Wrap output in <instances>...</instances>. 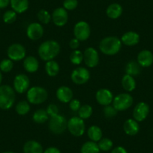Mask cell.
I'll use <instances>...</instances> for the list:
<instances>
[{
	"label": "cell",
	"mask_w": 153,
	"mask_h": 153,
	"mask_svg": "<svg viewBox=\"0 0 153 153\" xmlns=\"http://www.w3.org/2000/svg\"><path fill=\"white\" fill-rule=\"evenodd\" d=\"M83 60V53L78 50H74L70 55V61L74 65H80Z\"/></svg>",
	"instance_id": "34"
},
{
	"label": "cell",
	"mask_w": 153,
	"mask_h": 153,
	"mask_svg": "<svg viewBox=\"0 0 153 153\" xmlns=\"http://www.w3.org/2000/svg\"><path fill=\"white\" fill-rule=\"evenodd\" d=\"M11 0H0V9L5 8L8 6Z\"/></svg>",
	"instance_id": "45"
},
{
	"label": "cell",
	"mask_w": 153,
	"mask_h": 153,
	"mask_svg": "<svg viewBox=\"0 0 153 153\" xmlns=\"http://www.w3.org/2000/svg\"><path fill=\"white\" fill-rule=\"evenodd\" d=\"M13 67H14V63L12 60L10 59H5L0 62V71L2 72H5V73L10 72L12 70Z\"/></svg>",
	"instance_id": "36"
},
{
	"label": "cell",
	"mask_w": 153,
	"mask_h": 153,
	"mask_svg": "<svg viewBox=\"0 0 153 153\" xmlns=\"http://www.w3.org/2000/svg\"><path fill=\"white\" fill-rule=\"evenodd\" d=\"M52 20L57 26H63L68 20V14L64 8H57L53 12Z\"/></svg>",
	"instance_id": "15"
},
{
	"label": "cell",
	"mask_w": 153,
	"mask_h": 153,
	"mask_svg": "<svg viewBox=\"0 0 153 153\" xmlns=\"http://www.w3.org/2000/svg\"><path fill=\"white\" fill-rule=\"evenodd\" d=\"M23 67L25 70L29 73H34L36 72L39 68V62L35 57L29 56L24 59Z\"/></svg>",
	"instance_id": "22"
},
{
	"label": "cell",
	"mask_w": 153,
	"mask_h": 153,
	"mask_svg": "<svg viewBox=\"0 0 153 153\" xmlns=\"http://www.w3.org/2000/svg\"><path fill=\"white\" fill-rule=\"evenodd\" d=\"M26 49L20 44H13L8 48L7 54L8 59L12 61L18 62L26 57Z\"/></svg>",
	"instance_id": "10"
},
{
	"label": "cell",
	"mask_w": 153,
	"mask_h": 153,
	"mask_svg": "<svg viewBox=\"0 0 153 153\" xmlns=\"http://www.w3.org/2000/svg\"><path fill=\"white\" fill-rule=\"evenodd\" d=\"M98 146L100 150L104 152L110 151L113 146V143L109 138H101L98 143Z\"/></svg>",
	"instance_id": "33"
},
{
	"label": "cell",
	"mask_w": 153,
	"mask_h": 153,
	"mask_svg": "<svg viewBox=\"0 0 153 153\" xmlns=\"http://www.w3.org/2000/svg\"><path fill=\"white\" fill-rule=\"evenodd\" d=\"M38 19L42 23L48 24L52 20V16L50 14V13L48 11L45 9H42L38 11Z\"/></svg>",
	"instance_id": "35"
},
{
	"label": "cell",
	"mask_w": 153,
	"mask_h": 153,
	"mask_svg": "<svg viewBox=\"0 0 153 153\" xmlns=\"http://www.w3.org/2000/svg\"><path fill=\"white\" fill-rule=\"evenodd\" d=\"M43 153H61L60 150L58 148L54 146H51L48 148L44 151Z\"/></svg>",
	"instance_id": "43"
},
{
	"label": "cell",
	"mask_w": 153,
	"mask_h": 153,
	"mask_svg": "<svg viewBox=\"0 0 153 153\" xmlns=\"http://www.w3.org/2000/svg\"><path fill=\"white\" fill-rule=\"evenodd\" d=\"M67 128L74 137H81L86 130L85 123L83 119L79 117H74L68 121Z\"/></svg>",
	"instance_id": "5"
},
{
	"label": "cell",
	"mask_w": 153,
	"mask_h": 153,
	"mask_svg": "<svg viewBox=\"0 0 153 153\" xmlns=\"http://www.w3.org/2000/svg\"><path fill=\"white\" fill-rule=\"evenodd\" d=\"M90 26L86 21H80L75 24L74 28V35L75 38L79 41L84 42L87 40L90 36Z\"/></svg>",
	"instance_id": "8"
},
{
	"label": "cell",
	"mask_w": 153,
	"mask_h": 153,
	"mask_svg": "<svg viewBox=\"0 0 153 153\" xmlns=\"http://www.w3.org/2000/svg\"><path fill=\"white\" fill-rule=\"evenodd\" d=\"M60 45L56 41L48 40L41 44L38 50V55L44 61H51L59 55Z\"/></svg>",
	"instance_id": "1"
},
{
	"label": "cell",
	"mask_w": 153,
	"mask_h": 153,
	"mask_svg": "<svg viewBox=\"0 0 153 153\" xmlns=\"http://www.w3.org/2000/svg\"><path fill=\"white\" fill-rule=\"evenodd\" d=\"M83 60L89 68H95L99 62V54L93 48H88L83 53Z\"/></svg>",
	"instance_id": "12"
},
{
	"label": "cell",
	"mask_w": 153,
	"mask_h": 153,
	"mask_svg": "<svg viewBox=\"0 0 153 153\" xmlns=\"http://www.w3.org/2000/svg\"><path fill=\"white\" fill-rule=\"evenodd\" d=\"M45 71L50 76H56L59 72V65L54 60L47 62L45 65Z\"/></svg>",
	"instance_id": "30"
},
{
	"label": "cell",
	"mask_w": 153,
	"mask_h": 153,
	"mask_svg": "<svg viewBox=\"0 0 153 153\" xmlns=\"http://www.w3.org/2000/svg\"><path fill=\"white\" fill-rule=\"evenodd\" d=\"M71 80L77 85H83L87 83L90 78V73L83 67H78L75 68L71 74Z\"/></svg>",
	"instance_id": "9"
},
{
	"label": "cell",
	"mask_w": 153,
	"mask_h": 153,
	"mask_svg": "<svg viewBox=\"0 0 153 153\" xmlns=\"http://www.w3.org/2000/svg\"><path fill=\"white\" fill-rule=\"evenodd\" d=\"M92 113H93L92 107L89 104H84V105L81 106L78 110L79 117L83 120L89 119L92 116Z\"/></svg>",
	"instance_id": "31"
},
{
	"label": "cell",
	"mask_w": 153,
	"mask_h": 153,
	"mask_svg": "<svg viewBox=\"0 0 153 153\" xmlns=\"http://www.w3.org/2000/svg\"><path fill=\"white\" fill-rule=\"evenodd\" d=\"M100 151L98 143L92 140L84 143L80 149L81 153H100Z\"/></svg>",
	"instance_id": "29"
},
{
	"label": "cell",
	"mask_w": 153,
	"mask_h": 153,
	"mask_svg": "<svg viewBox=\"0 0 153 153\" xmlns=\"http://www.w3.org/2000/svg\"><path fill=\"white\" fill-rule=\"evenodd\" d=\"M80 107H81V103L78 99H72L69 102V107L74 112L78 111Z\"/></svg>",
	"instance_id": "41"
},
{
	"label": "cell",
	"mask_w": 153,
	"mask_h": 153,
	"mask_svg": "<svg viewBox=\"0 0 153 153\" xmlns=\"http://www.w3.org/2000/svg\"><path fill=\"white\" fill-rule=\"evenodd\" d=\"M48 95L46 89L41 86H33L29 89L26 94V98L29 103L32 104H41L45 102Z\"/></svg>",
	"instance_id": "4"
},
{
	"label": "cell",
	"mask_w": 153,
	"mask_h": 153,
	"mask_svg": "<svg viewBox=\"0 0 153 153\" xmlns=\"http://www.w3.org/2000/svg\"><path fill=\"white\" fill-rule=\"evenodd\" d=\"M89 139L93 142H98L102 138V131L101 128L97 126H92L89 128L87 131Z\"/></svg>",
	"instance_id": "26"
},
{
	"label": "cell",
	"mask_w": 153,
	"mask_h": 153,
	"mask_svg": "<svg viewBox=\"0 0 153 153\" xmlns=\"http://www.w3.org/2000/svg\"><path fill=\"white\" fill-rule=\"evenodd\" d=\"M103 111H104V117H105L106 118L108 119L113 118V117H116L117 115V113H118L117 109L115 108L113 106L110 105H110L104 106V108Z\"/></svg>",
	"instance_id": "38"
},
{
	"label": "cell",
	"mask_w": 153,
	"mask_h": 153,
	"mask_svg": "<svg viewBox=\"0 0 153 153\" xmlns=\"http://www.w3.org/2000/svg\"><path fill=\"white\" fill-rule=\"evenodd\" d=\"M13 11L17 14H22L29 8V0H11L10 2Z\"/></svg>",
	"instance_id": "23"
},
{
	"label": "cell",
	"mask_w": 153,
	"mask_h": 153,
	"mask_svg": "<svg viewBox=\"0 0 153 153\" xmlns=\"http://www.w3.org/2000/svg\"><path fill=\"white\" fill-rule=\"evenodd\" d=\"M123 11V8L121 5L118 3H113L107 7L106 13L109 18L115 20V19L119 18L122 15Z\"/></svg>",
	"instance_id": "24"
},
{
	"label": "cell",
	"mask_w": 153,
	"mask_h": 153,
	"mask_svg": "<svg viewBox=\"0 0 153 153\" xmlns=\"http://www.w3.org/2000/svg\"><path fill=\"white\" fill-rule=\"evenodd\" d=\"M30 86V80L27 75L24 74H17L14 80V89L17 93H24L29 90Z\"/></svg>",
	"instance_id": "11"
},
{
	"label": "cell",
	"mask_w": 153,
	"mask_h": 153,
	"mask_svg": "<svg viewBox=\"0 0 153 153\" xmlns=\"http://www.w3.org/2000/svg\"><path fill=\"white\" fill-rule=\"evenodd\" d=\"M133 101V97L130 94L121 93L113 98V106L117 111H124L131 107Z\"/></svg>",
	"instance_id": "6"
},
{
	"label": "cell",
	"mask_w": 153,
	"mask_h": 153,
	"mask_svg": "<svg viewBox=\"0 0 153 153\" xmlns=\"http://www.w3.org/2000/svg\"><path fill=\"white\" fill-rule=\"evenodd\" d=\"M47 113L51 117H55L59 114V108L55 104H51L47 108Z\"/></svg>",
	"instance_id": "40"
},
{
	"label": "cell",
	"mask_w": 153,
	"mask_h": 153,
	"mask_svg": "<svg viewBox=\"0 0 153 153\" xmlns=\"http://www.w3.org/2000/svg\"><path fill=\"white\" fill-rule=\"evenodd\" d=\"M44 35V28L39 23H32L28 26L26 35L32 41L39 40Z\"/></svg>",
	"instance_id": "13"
},
{
	"label": "cell",
	"mask_w": 153,
	"mask_h": 153,
	"mask_svg": "<svg viewBox=\"0 0 153 153\" xmlns=\"http://www.w3.org/2000/svg\"><path fill=\"white\" fill-rule=\"evenodd\" d=\"M111 153H128V152L124 147L117 146L112 150Z\"/></svg>",
	"instance_id": "44"
},
{
	"label": "cell",
	"mask_w": 153,
	"mask_h": 153,
	"mask_svg": "<svg viewBox=\"0 0 153 153\" xmlns=\"http://www.w3.org/2000/svg\"><path fill=\"white\" fill-rule=\"evenodd\" d=\"M15 91L8 85L0 86V109L8 110L15 102Z\"/></svg>",
	"instance_id": "3"
},
{
	"label": "cell",
	"mask_w": 153,
	"mask_h": 153,
	"mask_svg": "<svg viewBox=\"0 0 153 153\" xmlns=\"http://www.w3.org/2000/svg\"><path fill=\"white\" fill-rule=\"evenodd\" d=\"M57 98L62 103H69L73 98V92L68 86H60L56 90Z\"/></svg>",
	"instance_id": "18"
},
{
	"label": "cell",
	"mask_w": 153,
	"mask_h": 153,
	"mask_svg": "<svg viewBox=\"0 0 153 153\" xmlns=\"http://www.w3.org/2000/svg\"><path fill=\"white\" fill-rule=\"evenodd\" d=\"M17 20V13L13 10H8L3 14V20L5 23L11 24Z\"/></svg>",
	"instance_id": "37"
},
{
	"label": "cell",
	"mask_w": 153,
	"mask_h": 153,
	"mask_svg": "<svg viewBox=\"0 0 153 153\" xmlns=\"http://www.w3.org/2000/svg\"><path fill=\"white\" fill-rule=\"evenodd\" d=\"M2 153H14V152H10V151H7V152H2Z\"/></svg>",
	"instance_id": "47"
},
{
	"label": "cell",
	"mask_w": 153,
	"mask_h": 153,
	"mask_svg": "<svg viewBox=\"0 0 153 153\" xmlns=\"http://www.w3.org/2000/svg\"><path fill=\"white\" fill-rule=\"evenodd\" d=\"M122 48V42L117 37L110 36L103 38L100 42L99 48L102 53L108 56L116 55Z\"/></svg>",
	"instance_id": "2"
},
{
	"label": "cell",
	"mask_w": 153,
	"mask_h": 153,
	"mask_svg": "<svg viewBox=\"0 0 153 153\" xmlns=\"http://www.w3.org/2000/svg\"><path fill=\"white\" fill-rule=\"evenodd\" d=\"M16 111L20 116H24L27 114L30 110V105L26 101H21L18 102L16 105Z\"/></svg>",
	"instance_id": "32"
},
{
	"label": "cell",
	"mask_w": 153,
	"mask_h": 153,
	"mask_svg": "<svg viewBox=\"0 0 153 153\" xmlns=\"http://www.w3.org/2000/svg\"><path fill=\"white\" fill-rule=\"evenodd\" d=\"M149 113V106L146 102H140L135 106L133 111V117L136 121L143 122Z\"/></svg>",
	"instance_id": "14"
},
{
	"label": "cell",
	"mask_w": 153,
	"mask_h": 153,
	"mask_svg": "<svg viewBox=\"0 0 153 153\" xmlns=\"http://www.w3.org/2000/svg\"><path fill=\"white\" fill-rule=\"evenodd\" d=\"M123 130L126 134L129 136H134L140 131L138 122L136 121L134 119H128L125 122L123 125Z\"/></svg>",
	"instance_id": "20"
},
{
	"label": "cell",
	"mask_w": 153,
	"mask_h": 153,
	"mask_svg": "<svg viewBox=\"0 0 153 153\" xmlns=\"http://www.w3.org/2000/svg\"><path fill=\"white\" fill-rule=\"evenodd\" d=\"M122 85L125 90L128 92H132L136 88V81L134 76L128 74H125L122 79Z\"/></svg>",
	"instance_id": "25"
},
{
	"label": "cell",
	"mask_w": 153,
	"mask_h": 153,
	"mask_svg": "<svg viewBox=\"0 0 153 153\" xmlns=\"http://www.w3.org/2000/svg\"><path fill=\"white\" fill-rule=\"evenodd\" d=\"M126 74L131 76H137L141 72V66L136 61H131L126 66Z\"/></svg>",
	"instance_id": "27"
},
{
	"label": "cell",
	"mask_w": 153,
	"mask_h": 153,
	"mask_svg": "<svg viewBox=\"0 0 153 153\" xmlns=\"http://www.w3.org/2000/svg\"><path fill=\"white\" fill-rule=\"evenodd\" d=\"M2 82V71H0V85H1Z\"/></svg>",
	"instance_id": "46"
},
{
	"label": "cell",
	"mask_w": 153,
	"mask_h": 153,
	"mask_svg": "<svg viewBox=\"0 0 153 153\" xmlns=\"http://www.w3.org/2000/svg\"><path fill=\"white\" fill-rule=\"evenodd\" d=\"M77 5H78L77 0H65L63 2V8L68 11L74 10L77 7Z\"/></svg>",
	"instance_id": "39"
},
{
	"label": "cell",
	"mask_w": 153,
	"mask_h": 153,
	"mask_svg": "<svg viewBox=\"0 0 153 153\" xmlns=\"http://www.w3.org/2000/svg\"><path fill=\"white\" fill-rule=\"evenodd\" d=\"M24 153H43V147L40 143L35 140H29L23 146Z\"/></svg>",
	"instance_id": "21"
},
{
	"label": "cell",
	"mask_w": 153,
	"mask_h": 153,
	"mask_svg": "<svg viewBox=\"0 0 153 153\" xmlns=\"http://www.w3.org/2000/svg\"><path fill=\"white\" fill-rule=\"evenodd\" d=\"M137 62L141 67H149L153 64V53L148 50L140 51L137 55Z\"/></svg>",
	"instance_id": "17"
},
{
	"label": "cell",
	"mask_w": 153,
	"mask_h": 153,
	"mask_svg": "<svg viewBox=\"0 0 153 153\" xmlns=\"http://www.w3.org/2000/svg\"><path fill=\"white\" fill-rule=\"evenodd\" d=\"M48 119H49V116L47 113V110H43V109H39L36 110L32 116L33 121L38 124H43L46 123Z\"/></svg>",
	"instance_id": "28"
},
{
	"label": "cell",
	"mask_w": 153,
	"mask_h": 153,
	"mask_svg": "<svg viewBox=\"0 0 153 153\" xmlns=\"http://www.w3.org/2000/svg\"><path fill=\"white\" fill-rule=\"evenodd\" d=\"M68 121L62 115H56L51 117L49 123V129L55 134H61L67 128Z\"/></svg>",
	"instance_id": "7"
},
{
	"label": "cell",
	"mask_w": 153,
	"mask_h": 153,
	"mask_svg": "<svg viewBox=\"0 0 153 153\" xmlns=\"http://www.w3.org/2000/svg\"><path fill=\"white\" fill-rule=\"evenodd\" d=\"M122 44L126 46L132 47L137 45L140 42V35L137 32L131 31L126 32L121 38Z\"/></svg>",
	"instance_id": "19"
},
{
	"label": "cell",
	"mask_w": 153,
	"mask_h": 153,
	"mask_svg": "<svg viewBox=\"0 0 153 153\" xmlns=\"http://www.w3.org/2000/svg\"><path fill=\"white\" fill-rule=\"evenodd\" d=\"M97 101L102 106L110 105L113 101V95L111 91L107 89H101L96 92L95 95Z\"/></svg>",
	"instance_id": "16"
},
{
	"label": "cell",
	"mask_w": 153,
	"mask_h": 153,
	"mask_svg": "<svg viewBox=\"0 0 153 153\" xmlns=\"http://www.w3.org/2000/svg\"><path fill=\"white\" fill-rule=\"evenodd\" d=\"M69 46H70V48H71V49L77 50V48L80 46V41L75 38H73V39H71V40L70 41V42H69Z\"/></svg>",
	"instance_id": "42"
}]
</instances>
